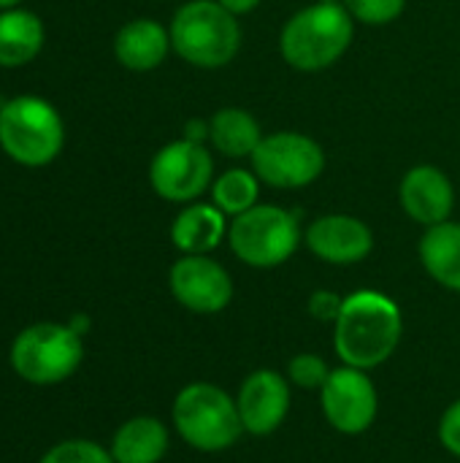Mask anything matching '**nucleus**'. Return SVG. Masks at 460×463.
Returning <instances> with one entry per match:
<instances>
[{
    "label": "nucleus",
    "instance_id": "nucleus-12",
    "mask_svg": "<svg viewBox=\"0 0 460 463\" xmlns=\"http://www.w3.org/2000/svg\"><path fill=\"white\" fill-rule=\"evenodd\" d=\"M290 380L277 369H255L247 374L236 393L244 434L268 437L279 431L290 415Z\"/></svg>",
    "mask_w": 460,
    "mask_h": 463
},
{
    "label": "nucleus",
    "instance_id": "nucleus-14",
    "mask_svg": "<svg viewBox=\"0 0 460 463\" xmlns=\"http://www.w3.org/2000/svg\"><path fill=\"white\" fill-rule=\"evenodd\" d=\"M399 198L409 220L431 228L447 222L455 209V190L447 174L437 165H415L404 174Z\"/></svg>",
    "mask_w": 460,
    "mask_h": 463
},
{
    "label": "nucleus",
    "instance_id": "nucleus-17",
    "mask_svg": "<svg viewBox=\"0 0 460 463\" xmlns=\"http://www.w3.org/2000/svg\"><path fill=\"white\" fill-rule=\"evenodd\" d=\"M225 212L214 203H192L187 206L171 225V241L182 255H209L217 250L228 233Z\"/></svg>",
    "mask_w": 460,
    "mask_h": 463
},
{
    "label": "nucleus",
    "instance_id": "nucleus-3",
    "mask_svg": "<svg viewBox=\"0 0 460 463\" xmlns=\"http://www.w3.org/2000/svg\"><path fill=\"white\" fill-rule=\"evenodd\" d=\"M352 14L344 3H314L290 16L279 35V52L296 71H323L352 43Z\"/></svg>",
    "mask_w": 460,
    "mask_h": 463
},
{
    "label": "nucleus",
    "instance_id": "nucleus-13",
    "mask_svg": "<svg viewBox=\"0 0 460 463\" xmlns=\"http://www.w3.org/2000/svg\"><path fill=\"white\" fill-rule=\"evenodd\" d=\"M306 247L314 258L331 263V266H352L371 255L374 250V233L371 228L350 214H325L317 217L306 233Z\"/></svg>",
    "mask_w": 460,
    "mask_h": 463
},
{
    "label": "nucleus",
    "instance_id": "nucleus-5",
    "mask_svg": "<svg viewBox=\"0 0 460 463\" xmlns=\"http://www.w3.org/2000/svg\"><path fill=\"white\" fill-rule=\"evenodd\" d=\"M301 239L298 217L274 203H258L228 225V244L233 255L252 269L282 266L296 255Z\"/></svg>",
    "mask_w": 460,
    "mask_h": 463
},
{
    "label": "nucleus",
    "instance_id": "nucleus-7",
    "mask_svg": "<svg viewBox=\"0 0 460 463\" xmlns=\"http://www.w3.org/2000/svg\"><path fill=\"white\" fill-rule=\"evenodd\" d=\"M62 119L52 103L22 95L0 109V146L22 165H46L62 149Z\"/></svg>",
    "mask_w": 460,
    "mask_h": 463
},
{
    "label": "nucleus",
    "instance_id": "nucleus-29",
    "mask_svg": "<svg viewBox=\"0 0 460 463\" xmlns=\"http://www.w3.org/2000/svg\"><path fill=\"white\" fill-rule=\"evenodd\" d=\"M16 3H22V0H0V8H14Z\"/></svg>",
    "mask_w": 460,
    "mask_h": 463
},
{
    "label": "nucleus",
    "instance_id": "nucleus-28",
    "mask_svg": "<svg viewBox=\"0 0 460 463\" xmlns=\"http://www.w3.org/2000/svg\"><path fill=\"white\" fill-rule=\"evenodd\" d=\"M68 326H70L79 336H87V331H89V317H87V315H73V317L68 320Z\"/></svg>",
    "mask_w": 460,
    "mask_h": 463
},
{
    "label": "nucleus",
    "instance_id": "nucleus-27",
    "mask_svg": "<svg viewBox=\"0 0 460 463\" xmlns=\"http://www.w3.org/2000/svg\"><path fill=\"white\" fill-rule=\"evenodd\" d=\"M230 14H249V11H255L258 5H260V0H220Z\"/></svg>",
    "mask_w": 460,
    "mask_h": 463
},
{
    "label": "nucleus",
    "instance_id": "nucleus-20",
    "mask_svg": "<svg viewBox=\"0 0 460 463\" xmlns=\"http://www.w3.org/2000/svg\"><path fill=\"white\" fill-rule=\"evenodd\" d=\"M43 43L41 19L30 11L8 8L0 14V65L16 68L30 62Z\"/></svg>",
    "mask_w": 460,
    "mask_h": 463
},
{
    "label": "nucleus",
    "instance_id": "nucleus-11",
    "mask_svg": "<svg viewBox=\"0 0 460 463\" xmlns=\"http://www.w3.org/2000/svg\"><path fill=\"white\" fill-rule=\"evenodd\" d=\"M168 288L176 304L195 315H220L233 301L230 274L209 255H182L168 271Z\"/></svg>",
    "mask_w": 460,
    "mask_h": 463
},
{
    "label": "nucleus",
    "instance_id": "nucleus-15",
    "mask_svg": "<svg viewBox=\"0 0 460 463\" xmlns=\"http://www.w3.org/2000/svg\"><path fill=\"white\" fill-rule=\"evenodd\" d=\"M171 434L160 418L136 415L111 437V458L117 463H160L168 453Z\"/></svg>",
    "mask_w": 460,
    "mask_h": 463
},
{
    "label": "nucleus",
    "instance_id": "nucleus-2",
    "mask_svg": "<svg viewBox=\"0 0 460 463\" xmlns=\"http://www.w3.org/2000/svg\"><path fill=\"white\" fill-rule=\"evenodd\" d=\"M171 423L179 439L198 453H225L244 434L236 396L206 380L190 383L176 393Z\"/></svg>",
    "mask_w": 460,
    "mask_h": 463
},
{
    "label": "nucleus",
    "instance_id": "nucleus-22",
    "mask_svg": "<svg viewBox=\"0 0 460 463\" xmlns=\"http://www.w3.org/2000/svg\"><path fill=\"white\" fill-rule=\"evenodd\" d=\"M328 374H331V366L317 353H298L287 364V380H290V385H296L301 391H317L320 393Z\"/></svg>",
    "mask_w": 460,
    "mask_h": 463
},
{
    "label": "nucleus",
    "instance_id": "nucleus-26",
    "mask_svg": "<svg viewBox=\"0 0 460 463\" xmlns=\"http://www.w3.org/2000/svg\"><path fill=\"white\" fill-rule=\"evenodd\" d=\"M437 434H439L442 448H445L450 456L460 458V399L458 402H453V404L445 410V415H442V420H439Z\"/></svg>",
    "mask_w": 460,
    "mask_h": 463
},
{
    "label": "nucleus",
    "instance_id": "nucleus-6",
    "mask_svg": "<svg viewBox=\"0 0 460 463\" xmlns=\"http://www.w3.org/2000/svg\"><path fill=\"white\" fill-rule=\"evenodd\" d=\"M81 339L68 323L27 326L11 345V369L30 385L65 383L81 366Z\"/></svg>",
    "mask_w": 460,
    "mask_h": 463
},
{
    "label": "nucleus",
    "instance_id": "nucleus-18",
    "mask_svg": "<svg viewBox=\"0 0 460 463\" xmlns=\"http://www.w3.org/2000/svg\"><path fill=\"white\" fill-rule=\"evenodd\" d=\"M420 263L426 274L445 290L460 293V222L431 225L420 239Z\"/></svg>",
    "mask_w": 460,
    "mask_h": 463
},
{
    "label": "nucleus",
    "instance_id": "nucleus-25",
    "mask_svg": "<svg viewBox=\"0 0 460 463\" xmlns=\"http://www.w3.org/2000/svg\"><path fill=\"white\" fill-rule=\"evenodd\" d=\"M342 307H344V296L333 293V290H314L306 301V309L309 315L317 320V323H336L339 315H342Z\"/></svg>",
    "mask_w": 460,
    "mask_h": 463
},
{
    "label": "nucleus",
    "instance_id": "nucleus-19",
    "mask_svg": "<svg viewBox=\"0 0 460 463\" xmlns=\"http://www.w3.org/2000/svg\"><path fill=\"white\" fill-rule=\"evenodd\" d=\"M209 141L228 157H252L263 141V130L249 111L228 106L209 119Z\"/></svg>",
    "mask_w": 460,
    "mask_h": 463
},
{
    "label": "nucleus",
    "instance_id": "nucleus-24",
    "mask_svg": "<svg viewBox=\"0 0 460 463\" xmlns=\"http://www.w3.org/2000/svg\"><path fill=\"white\" fill-rule=\"evenodd\" d=\"M407 0H344V8L352 19L363 24H388L404 14Z\"/></svg>",
    "mask_w": 460,
    "mask_h": 463
},
{
    "label": "nucleus",
    "instance_id": "nucleus-8",
    "mask_svg": "<svg viewBox=\"0 0 460 463\" xmlns=\"http://www.w3.org/2000/svg\"><path fill=\"white\" fill-rule=\"evenodd\" d=\"M255 176L277 190H298L320 179L325 171V152L323 146L293 130H279L263 136L258 149L252 152Z\"/></svg>",
    "mask_w": 460,
    "mask_h": 463
},
{
    "label": "nucleus",
    "instance_id": "nucleus-30",
    "mask_svg": "<svg viewBox=\"0 0 460 463\" xmlns=\"http://www.w3.org/2000/svg\"><path fill=\"white\" fill-rule=\"evenodd\" d=\"M317 3H342V0H317Z\"/></svg>",
    "mask_w": 460,
    "mask_h": 463
},
{
    "label": "nucleus",
    "instance_id": "nucleus-1",
    "mask_svg": "<svg viewBox=\"0 0 460 463\" xmlns=\"http://www.w3.org/2000/svg\"><path fill=\"white\" fill-rule=\"evenodd\" d=\"M404 336V315L399 304L380 290H355L344 296L339 320L333 323V350L344 366L374 372L388 364Z\"/></svg>",
    "mask_w": 460,
    "mask_h": 463
},
{
    "label": "nucleus",
    "instance_id": "nucleus-4",
    "mask_svg": "<svg viewBox=\"0 0 460 463\" xmlns=\"http://www.w3.org/2000/svg\"><path fill=\"white\" fill-rule=\"evenodd\" d=\"M171 46L176 54L198 68L228 65L241 46V27L220 0H190L171 22Z\"/></svg>",
    "mask_w": 460,
    "mask_h": 463
},
{
    "label": "nucleus",
    "instance_id": "nucleus-21",
    "mask_svg": "<svg viewBox=\"0 0 460 463\" xmlns=\"http://www.w3.org/2000/svg\"><path fill=\"white\" fill-rule=\"evenodd\" d=\"M258 193H260V179L244 168H230L211 184L214 206L228 217H239L247 209L258 206Z\"/></svg>",
    "mask_w": 460,
    "mask_h": 463
},
{
    "label": "nucleus",
    "instance_id": "nucleus-9",
    "mask_svg": "<svg viewBox=\"0 0 460 463\" xmlns=\"http://www.w3.org/2000/svg\"><path fill=\"white\" fill-rule=\"evenodd\" d=\"M320 410L328 426L344 437L366 434L380 412V393L369 372L352 366L331 369L325 385L320 388Z\"/></svg>",
    "mask_w": 460,
    "mask_h": 463
},
{
    "label": "nucleus",
    "instance_id": "nucleus-10",
    "mask_svg": "<svg viewBox=\"0 0 460 463\" xmlns=\"http://www.w3.org/2000/svg\"><path fill=\"white\" fill-rule=\"evenodd\" d=\"M214 160L201 141L182 138L165 144L149 168V182L155 193L174 203L195 201L211 182Z\"/></svg>",
    "mask_w": 460,
    "mask_h": 463
},
{
    "label": "nucleus",
    "instance_id": "nucleus-16",
    "mask_svg": "<svg viewBox=\"0 0 460 463\" xmlns=\"http://www.w3.org/2000/svg\"><path fill=\"white\" fill-rule=\"evenodd\" d=\"M171 49V33L155 19H133L114 38L117 60L130 71L157 68Z\"/></svg>",
    "mask_w": 460,
    "mask_h": 463
},
{
    "label": "nucleus",
    "instance_id": "nucleus-23",
    "mask_svg": "<svg viewBox=\"0 0 460 463\" xmlns=\"http://www.w3.org/2000/svg\"><path fill=\"white\" fill-rule=\"evenodd\" d=\"M41 463H117L111 450L100 448L92 439H65L43 453Z\"/></svg>",
    "mask_w": 460,
    "mask_h": 463
}]
</instances>
